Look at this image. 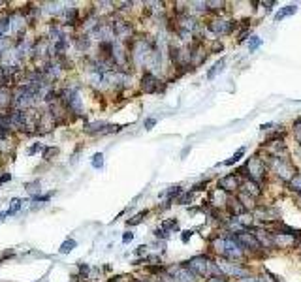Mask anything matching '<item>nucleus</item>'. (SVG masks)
<instances>
[{"instance_id": "f257e3e1", "label": "nucleus", "mask_w": 301, "mask_h": 282, "mask_svg": "<svg viewBox=\"0 0 301 282\" xmlns=\"http://www.w3.org/2000/svg\"><path fill=\"white\" fill-rule=\"evenodd\" d=\"M245 171H250L248 175H250V181H254V183H260L262 179L266 177V164L262 162V158H250L245 166L241 167V173H245Z\"/></svg>"}, {"instance_id": "f03ea898", "label": "nucleus", "mask_w": 301, "mask_h": 282, "mask_svg": "<svg viewBox=\"0 0 301 282\" xmlns=\"http://www.w3.org/2000/svg\"><path fill=\"white\" fill-rule=\"evenodd\" d=\"M85 134L89 136H100V134H111V132H119L120 126H111L106 121H92V123H85L83 126Z\"/></svg>"}, {"instance_id": "7ed1b4c3", "label": "nucleus", "mask_w": 301, "mask_h": 282, "mask_svg": "<svg viewBox=\"0 0 301 282\" xmlns=\"http://www.w3.org/2000/svg\"><path fill=\"white\" fill-rule=\"evenodd\" d=\"M164 87H160V79L154 75L152 72H143V75H141V91L145 94H154L158 93V91H162Z\"/></svg>"}, {"instance_id": "20e7f679", "label": "nucleus", "mask_w": 301, "mask_h": 282, "mask_svg": "<svg viewBox=\"0 0 301 282\" xmlns=\"http://www.w3.org/2000/svg\"><path fill=\"white\" fill-rule=\"evenodd\" d=\"M183 265L190 273H194V275H198V277H205V275H207V269H209V260H207L205 256H196V258H192V260L184 261Z\"/></svg>"}, {"instance_id": "39448f33", "label": "nucleus", "mask_w": 301, "mask_h": 282, "mask_svg": "<svg viewBox=\"0 0 301 282\" xmlns=\"http://www.w3.org/2000/svg\"><path fill=\"white\" fill-rule=\"evenodd\" d=\"M275 169H277L279 177H282L284 181H292L294 175L298 173L296 167L292 166L288 160H284V158H277V160H275Z\"/></svg>"}, {"instance_id": "423d86ee", "label": "nucleus", "mask_w": 301, "mask_h": 282, "mask_svg": "<svg viewBox=\"0 0 301 282\" xmlns=\"http://www.w3.org/2000/svg\"><path fill=\"white\" fill-rule=\"evenodd\" d=\"M72 43H74V47L77 49V53L85 55L90 49V45H92V38L89 34H83V32H75L74 36H72Z\"/></svg>"}, {"instance_id": "0eeeda50", "label": "nucleus", "mask_w": 301, "mask_h": 282, "mask_svg": "<svg viewBox=\"0 0 301 282\" xmlns=\"http://www.w3.org/2000/svg\"><path fill=\"white\" fill-rule=\"evenodd\" d=\"M236 241L241 245V249H252V251H258V249H262V243H260L254 235H250V233H245V231H239L236 235Z\"/></svg>"}, {"instance_id": "6e6552de", "label": "nucleus", "mask_w": 301, "mask_h": 282, "mask_svg": "<svg viewBox=\"0 0 301 282\" xmlns=\"http://www.w3.org/2000/svg\"><path fill=\"white\" fill-rule=\"evenodd\" d=\"M42 6V15H49V17H60L64 11V2H43Z\"/></svg>"}, {"instance_id": "1a4fd4ad", "label": "nucleus", "mask_w": 301, "mask_h": 282, "mask_svg": "<svg viewBox=\"0 0 301 282\" xmlns=\"http://www.w3.org/2000/svg\"><path fill=\"white\" fill-rule=\"evenodd\" d=\"M234 27H236V23L232 21H226V19H216V21H211L209 23V29L215 32V34H230V32L234 31Z\"/></svg>"}, {"instance_id": "9d476101", "label": "nucleus", "mask_w": 301, "mask_h": 282, "mask_svg": "<svg viewBox=\"0 0 301 282\" xmlns=\"http://www.w3.org/2000/svg\"><path fill=\"white\" fill-rule=\"evenodd\" d=\"M237 187H239V179H237L236 175H226V177H222L220 181H218V190L222 188L224 192L237 190Z\"/></svg>"}, {"instance_id": "9b49d317", "label": "nucleus", "mask_w": 301, "mask_h": 282, "mask_svg": "<svg viewBox=\"0 0 301 282\" xmlns=\"http://www.w3.org/2000/svg\"><path fill=\"white\" fill-rule=\"evenodd\" d=\"M68 47H70V36H68V38H62V40H59V42H55L53 43L55 57H66Z\"/></svg>"}, {"instance_id": "f8f14e48", "label": "nucleus", "mask_w": 301, "mask_h": 282, "mask_svg": "<svg viewBox=\"0 0 301 282\" xmlns=\"http://www.w3.org/2000/svg\"><path fill=\"white\" fill-rule=\"evenodd\" d=\"M241 188H243V192H245V194H248L250 198H256V196H260V194H262V188H260V185H258V183H254V181H245Z\"/></svg>"}, {"instance_id": "ddd939ff", "label": "nucleus", "mask_w": 301, "mask_h": 282, "mask_svg": "<svg viewBox=\"0 0 301 282\" xmlns=\"http://www.w3.org/2000/svg\"><path fill=\"white\" fill-rule=\"evenodd\" d=\"M273 243H277V245H280V247H294V243H296V237H292V235H286V233H280V235H277L275 239H273Z\"/></svg>"}, {"instance_id": "4468645a", "label": "nucleus", "mask_w": 301, "mask_h": 282, "mask_svg": "<svg viewBox=\"0 0 301 282\" xmlns=\"http://www.w3.org/2000/svg\"><path fill=\"white\" fill-rule=\"evenodd\" d=\"M75 247H77V241H75V239H66L64 243L60 245L59 252H60V254H70V252L74 251Z\"/></svg>"}, {"instance_id": "2eb2a0df", "label": "nucleus", "mask_w": 301, "mask_h": 282, "mask_svg": "<svg viewBox=\"0 0 301 282\" xmlns=\"http://www.w3.org/2000/svg\"><path fill=\"white\" fill-rule=\"evenodd\" d=\"M59 153H60V149H59V147H43V160H45V162H49V160H53Z\"/></svg>"}, {"instance_id": "dca6fc26", "label": "nucleus", "mask_w": 301, "mask_h": 282, "mask_svg": "<svg viewBox=\"0 0 301 282\" xmlns=\"http://www.w3.org/2000/svg\"><path fill=\"white\" fill-rule=\"evenodd\" d=\"M25 188H27V192L30 194V198H34V196H40V181H32V183H27L25 185Z\"/></svg>"}, {"instance_id": "f3484780", "label": "nucleus", "mask_w": 301, "mask_h": 282, "mask_svg": "<svg viewBox=\"0 0 301 282\" xmlns=\"http://www.w3.org/2000/svg\"><path fill=\"white\" fill-rule=\"evenodd\" d=\"M230 203V211L234 213V215H241V213H245V205H241V199H230L228 201Z\"/></svg>"}, {"instance_id": "a211bd4d", "label": "nucleus", "mask_w": 301, "mask_h": 282, "mask_svg": "<svg viewBox=\"0 0 301 282\" xmlns=\"http://www.w3.org/2000/svg\"><path fill=\"white\" fill-rule=\"evenodd\" d=\"M21 207H23V199H19V198L11 199V205H10V209L6 211V215H8V217H10V215H17V213L21 211Z\"/></svg>"}, {"instance_id": "6ab92c4d", "label": "nucleus", "mask_w": 301, "mask_h": 282, "mask_svg": "<svg viewBox=\"0 0 301 282\" xmlns=\"http://www.w3.org/2000/svg\"><path fill=\"white\" fill-rule=\"evenodd\" d=\"M222 267L226 269V273H230L234 277H243L245 275V269H239L237 265H232V263H222Z\"/></svg>"}, {"instance_id": "aec40b11", "label": "nucleus", "mask_w": 301, "mask_h": 282, "mask_svg": "<svg viewBox=\"0 0 301 282\" xmlns=\"http://www.w3.org/2000/svg\"><path fill=\"white\" fill-rule=\"evenodd\" d=\"M298 11V6H286L282 11H279L277 15H275V21H280V19H284L286 15H292V13H296Z\"/></svg>"}, {"instance_id": "412c9836", "label": "nucleus", "mask_w": 301, "mask_h": 282, "mask_svg": "<svg viewBox=\"0 0 301 282\" xmlns=\"http://www.w3.org/2000/svg\"><path fill=\"white\" fill-rule=\"evenodd\" d=\"M162 230L166 231V233H172V231L179 230V222H177V220H166V222L162 224Z\"/></svg>"}, {"instance_id": "4be33fe9", "label": "nucleus", "mask_w": 301, "mask_h": 282, "mask_svg": "<svg viewBox=\"0 0 301 282\" xmlns=\"http://www.w3.org/2000/svg\"><path fill=\"white\" fill-rule=\"evenodd\" d=\"M90 164H92L94 169H102V167H104V155H102V153H96V155L92 157V160H90Z\"/></svg>"}, {"instance_id": "5701e85b", "label": "nucleus", "mask_w": 301, "mask_h": 282, "mask_svg": "<svg viewBox=\"0 0 301 282\" xmlns=\"http://www.w3.org/2000/svg\"><path fill=\"white\" fill-rule=\"evenodd\" d=\"M147 215H149V211H141V213H138V215H136L134 219H130L128 222H126V224H128V226H136V224L143 222V219H145Z\"/></svg>"}, {"instance_id": "b1692460", "label": "nucleus", "mask_w": 301, "mask_h": 282, "mask_svg": "<svg viewBox=\"0 0 301 282\" xmlns=\"http://www.w3.org/2000/svg\"><path fill=\"white\" fill-rule=\"evenodd\" d=\"M222 66H224V59H222V61H218V63H216L215 66H213V68H211V70L207 72V79H213L216 73L222 70Z\"/></svg>"}, {"instance_id": "393cba45", "label": "nucleus", "mask_w": 301, "mask_h": 282, "mask_svg": "<svg viewBox=\"0 0 301 282\" xmlns=\"http://www.w3.org/2000/svg\"><path fill=\"white\" fill-rule=\"evenodd\" d=\"M243 155H245V149H239V151H237L236 155L230 158V160H226L224 166H234V164H237V162L241 160V157H243Z\"/></svg>"}, {"instance_id": "a878e982", "label": "nucleus", "mask_w": 301, "mask_h": 282, "mask_svg": "<svg viewBox=\"0 0 301 282\" xmlns=\"http://www.w3.org/2000/svg\"><path fill=\"white\" fill-rule=\"evenodd\" d=\"M40 151H43V145L40 143V141H34L32 145L27 149V155L29 157H32V155H36V153H40Z\"/></svg>"}, {"instance_id": "bb28decb", "label": "nucleus", "mask_w": 301, "mask_h": 282, "mask_svg": "<svg viewBox=\"0 0 301 282\" xmlns=\"http://www.w3.org/2000/svg\"><path fill=\"white\" fill-rule=\"evenodd\" d=\"M260 45H262V40L260 38H250V42H248V47H250V51H254V49H258Z\"/></svg>"}, {"instance_id": "cd10ccee", "label": "nucleus", "mask_w": 301, "mask_h": 282, "mask_svg": "<svg viewBox=\"0 0 301 282\" xmlns=\"http://www.w3.org/2000/svg\"><path fill=\"white\" fill-rule=\"evenodd\" d=\"M10 181H11V173L4 171V173L0 175V187H2V185H6V183H10Z\"/></svg>"}, {"instance_id": "c85d7f7f", "label": "nucleus", "mask_w": 301, "mask_h": 282, "mask_svg": "<svg viewBox=\"0 0 301 282\" xmlns=\"http://www.w3.org/2000/svg\"><path fill=\"white\" fill-rule=\"evenodd\" d=\"M192 233H194L192 230H186V231H183V235H181V241H183V243H188V239L192 237Z\"/></svg>"}, {"instance_id": "c756f323", "label": "nucleus", "mask_w": 301, "mask_h": 282, "mask_svg": "<svg viewBox=\"0 0 301 282\" xmlns=\"http://www.w3.org/2000/svg\"><path fill=\"white\" fill-rule=\"evenodd\" d=\"M132 239H134V233H132V231H124V235H122V243H130Z\"/></svg>"}, {"instance_id": "7c9ffc66", "label": "nucleus", "mask_w": 301, "mask_h": 282, "mask_svg": "<svg viewBox=\"0 0 301 282\" xmlns=\"http://www.w3.org/2000/svg\"><path fill=\"white\" fill-rule=\"evenodd\" d=\"M154 125H156V119H147V121H145V130H150Z\"/></svg>"}, {"instance_id": "2f4dec72", "label": "nucleus", "mask_w": 301, "mask_h": 282, "mask_svg": "<svg viewBox=\"0 0 301 282\" xmlns=\"http://www.w3.org/2000/svg\"><path fill=\"white\" fill-rule=\"evenodd\" d=\"M145 251H147V247H145V245H141V247H138L136 254H138V256H143V254H145Z\"/></svg>"}, {"instance_id": "473e14b6", "label": "nucleus", "mask_w": 301, "mask_h": 282, "mask_svg": "<svg viewBox=\"0 0 301 282\" xmlns=\"http://www.w3.org/2000/svg\"><path fill=\"white\" fill-rule=\"evenodd\" d=\"M207 282H226V279H218V277H211Z\"/></svg>"}, {"instance_id": "72a5a7b5", "label": "nucleus", "mask_w": 301, "mask_h": 282, "mask_svg": "<svg viewBox=\"0 0 301 282\" xmlns=\"http://www.w3.org/2000/svg\"><path fill=\"white\" fill-rule=\"evenodd\" d=\"M6 217H8V215H6V213H2V211H0V224H2V222H4V220H6Z\"/></svg>"}, {"instance_id": "f704fd0d", "label": "nucleus", "mask_w": 301, "mask_h": 282, "mask_svg": "<svg viewBox=\"0 0 301 282\" xmlns=\"http://www.w3.org/2000/svg\"><path fill=\"white\" fill-rule=\"evenodd\" d=\"M188 151H190V147H186V149H184V151H183V155H181V157H186V155H188Z\"/></svg>"}, {"instance_id": "c9c22d12", "label": "nucleus", "mask_w": 301, "mask_h": 282, "mask_svg": "<svg viewBox=\"0 0 301 282\" xmlns=\"http://www.w3.org/2000/svg\"><path fill=\"white\" fill-rule=\"evenodd\" d=\"M134 282H145V281H134Z\"/></svg>"}]
</instances>
